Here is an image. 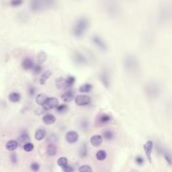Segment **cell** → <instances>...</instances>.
<instances>
[{"mask_svg":"<svg viewBox=\"0 0 172 172\" xmlns=\"http://www.w3.org/2000/svg\"><path fill=\"white\" fill-rule=\"evenodd\" d=\"M125 70L128 73L135 74L140 71V63L136 57L133 55H128L124 61Z\"/></svg>","mask_w":172,"mask_h":172,"instance_id":"6da1fadb","label":"cell"},{"mask_svg":"<svg viewBox=\"0 0 172 172\" xmlns=\"http://www.w3.org/2000/svg\"><path fill=\"white\" fill-rule=\"evenodd\" d=\"M89 27V21L86 18H81L73 26V35L77 37H81L84 35L86 30Z\"/></svg>","mask_w":172,"mask_h":172,"instance_id":"7a4b0ae2","label":"cell"},{"mask_svg":"<svg viewBox=\"0 0 172 172\" xmlns=\"http://www.w3.org/2000/svg\"><path fill=\"white\" fill-rule=\"evenodd\" d=\"M146 95L149 98V99H156L160 95V85H157L154 82H150L145 85V88Z\"/></svg>","mask_w":172,"mask_h":172,"instance_id":"3957f363","label":"cell"},{"mask_svg":"<svg viewBox=\"0 0 172 172\" xmlns=\"http://www.w3.org/2000/svg\"><path fill=\"white\" fill-rule=\"evenodd\" d=\"M74 100L77 106H84L89 105L91 102V98L86 95H78L75 97Z\"/></svg>","mask_w":172,"mask_h":172,"instance_id":"277c9868","label":"cell"},{"mask_svg":"<svg viewBox=\"0 0 172 172\" xmlns=\"http://www.w3.org/2000/svg\"><path fill=\"white\" fill-rule=\"evenodd\" d=\"M92 42L95 44V46L98 47V49H100L102 51H106L107 49V44L105 43L102 37L99 36H94L92 37Z\"/></svg>","mask_w":172,"mask_h":172,"instance_id":"5b68a950","label":"cell"},{"mask_svg":"<svg viewBox=\"0 0 172 172\" xmlns=\"http://www.w3.org/2000/svg\"><path fill=\"white\" fill-rule=\"evenodd\" d=\"M153 148H154V143H153V141H151V140H148V141L144 144V150H145L146 157L148 159L149 163H151L152 162L151 154L152 151H153Z\"/></svg>","mask_w":172,"mask_h":172,"instance_id":"8992f818","label":"cell"},{"mask_svg":"<svg viewBox=\"0 0 172 172\" xmlns=\"http://www.w3.org/2000/svg\"><path fill=\"white\" fill-rule=\"evenodd\" d=\"M73 60L78 65H85L87 64V59L80 51H74L73 53Z\"/></svg>","mask_w":172,"mask_h":172,"instance_id":"52a82bcc","label":"cell"},{"mask_svg":"<svg viewBox=\"0 0 172 172\" xmlns=\"http://www.w3.org/2000/svg\"><path fill=\"white\" fill-rule=\"evenodd\" d=\"M59 104V100L56 97H51V98H48L47 101L45 102V104L44 105V107L45 108L46 111L48 110H51V109L57 108Z\"/></svg>","mask_w":172,"mask_h":172,"instance_id":"ba28073f","label":"cell"},{"mask_svg":"<svg viewBox=\"0 0 172 172\" xmlns=\"http://www.w3.org/2000/svg\"><path fill=\"white\" fill-rule=\"evenodd\" d=\"M111 120H112V117L109 114L102 113V114L98 115L97 117V123L98 125H105V124L108 123Z\"/></svg>","mask_w":172,"mask_h":172,"instance_id":"9c48e42d","label":"cell"},{"mask_svg":"<svg viewBox=\"0 0 172 172\" xmlns=\"http://www.w3.org/2000/svg\"><path fill=\"white\" fill-rule=\"evenodd\" d=\"M78 139H79V135L75 131H69L65 134V140L69 143H77L78 141Z\"/></svg>","mask_w":172,"mask_h":172,"instance_id":"30bf717a","label":"cell"},{"mask_svg":"<svg viewBox=\"0 0 172 172\" xmlns=\"http://www.w3.org/2000/svg\"><path fill=\"white\" fill-rule=\"evenodd\" d=\"M99 79L100 81L102 82V84L104 85L105 88H109V86L111 85V79H110V76L108 74L107 72H102L99 74Z\"/></svg>","mask_w":172,"mask_h":172,"instance_id":"8fae6325","label":"cell"},{"mask_svg":"<svg viewBox=\"0 0 172 172\" xmlns=\"http://www.w3.org/2000/svg\"><path fill=\"white\" fill-rule=\"evenodd\" d=\"M61 99L64 102H71V100H73L75 99V92L71 90H66L61 95Z\"/></svg>","mask_w":172,"mask_h":172,"instance_id":"7c38bea8","label":"cell"},{"mask_svg":"<svg viewBox=\"0 0 172 172\" xmlns=\"http://www.w3.org/2000/svg\"><path fill=\"white\" fill-rule=\"evenodd\" d=\"M21 66L24 70H30L32 69L33 67L35 65H34V62H33V60L30 57H25L24 60L22 61Z\"/></svg>","mask_w":172,"mask_h":172,"instance_id":"4fadbf2b","label":"cell"},{"mask_svg":"<svg viewBox=\"0 0 172 172\" xmlns=\"http://www.w3.org/2000/svg\"><path fill=\"white\" fill-rule=\"evenodd\" d=\"M103 137L101 135H93V136L90 139V142H91V144L93 146V147H98L103 143Z\"/></svg>","mask_w":172,"mask_h":172,"instance_id":"5bb4252c","label":"cell"},{"mask_svg":"<svg viewBox=\"0 0 172 172\" xmlns=\"http://www.w3.org/2000/svg\"><path fill=\"white\" fill-rule=\"evenodd\" d=\"M47 100L48 97L45 94H39V95H37V96L36 98V104L39 105V106H44L45 102L47 101Z\"/></svg>","mask_w":172,"mask_h":172,"instance_id":"9a60e30c","label":"cell"},{"mask_svg":"<svg viewBox=\"0 0 172 172\" xmlns=\"http://www.w3.org/2000/svg\"><path fill=\"white\" fill-rule=\"evenodd\" d=\"M43 122L45 125H51L56 122V117L51 114H46L43 117Z\"/></svg>","mask_w":172,"mask_h":172,"instance_id":"2e32d148","label":"cell"},{"mask_svg":"<svg viewBox=\"0 0 172 172\" xmlns=\"http://www.w3.org/2000/svg\"><path fill=\"white\" fill-rule=\"evenodd\" d=\"M162 155H163L164 158H165V160H166V161L167 162V164H168L170 166H172V154H171V152L168 150L167 148H165Z\"/></svg>","mask_w":172,"mask_h":172,"instance_id":"e0dca14e","label":"cell"},{"mask_svg":"<svg viewBox=\"0 0 172 172\" xmlns=\"http://www.w3.org/2000/svg\"><path fill=\"white\" fill-rule=\"evenodd\" d=\"M36 59H37L38 64H43L47 59V55H46L45 51H40L37 54V56H36Z\"/></svg>","mask_w":172,"mask_h":172,"instance_id":"ac0fdd59","label":"cell"},{"mask_svg":"<svg viewBox=\"0 0 172 172\" xmlns=\"http://www.w3.org/2000/svg\"><path fill=\"white\" fill-rule=\"evenodd\" d=\"M18 142L15 140H9L6 143V149L9 151H14L18 148Z\"/></svg>","mask_w":172,"mask_h":172,"instance_id":"d6986e66","label":"cell"},{"mask_svg":"<svg viewBox=\"0 0 172 172\" xmlns=\"http://www.w3.org/2000/svg\"><path fill=\"white\" fill-rule=\"evenodd\" d=\"M103 137L105 140L107 141H111L114 139V132H113L112 130H105L103 132Z\"/></svg>","mask_w":172,"mask_h":172,"instance_id":"ffe728a7","label":"cell"},{"mask_svg":"<svg viewBox=\"0 0 172 172\" xmlns=\"http://www.w3.org/2000/svg\"><path fill=\"white\" fill-rule=\"evenodd\" d=\"M51 74H52V73H51V71H50V70H48V71H46V72L45 73H43L41 77H40V83L41 85H45L48 79H50Z\"/></svg>","mask_w":172,"mask_h":172,"instance_id":"44dd1931","label":"cell"},{"mask_svg":"<svg viewBox=\"0 0 172 172\" xmlns=\"http://www.w3.org/2000/svg\"><path fill=\"white\" fill-rule=\"evenodd\" d=\"M46 153L49 156H55L57 153V147L53 143L49 144L47 146V148H46Z\"/></svg>","mask_w":172,"mask_h":172,"instance_id":"7402d4cb","label":"cell"},{"mask_svg":"<svg viewBox=\"0 0 172 172\" xmlns=\"http://www.w3.org/2000/svg\"><path fill=\"white\" fill-rule=\"evenodd\" d=\"M9 100L13 103L19 102L21 99L20 94L18 93V92H12V93L9 95Z\"/></svg>","mask_w":172,"mask_h":172,"instance_id":"603a6c76","label":"cell"},{"mask_svg":"<svg viewBox=\"0 0 172 172\" xmlns=\"http://www.w3.org/2000/svg\"><path fill=\"white\" fill-rule=\"evenodd\" d=\"M45 131L44 129H41V128H40V129L36 130V134H35V138L37 141H41L42 139H44L45 137Z\"/></svg>","mask_w":172,"mask_h":172,"instance_id":"cb8c5ba5","label":"cell"},{"mask_svg":"<svg viewBox=\"0 0 172 172\" xmlns=\"http://www.w3.org/2000/svg\"><path fill=\"white\" fill-rule=\"evenodd\" d=\"M92 85L91 84L86 83V84H83L82 86H80L79 88V90L82 93H89L90 91H92Z\"/></svg>","mask_w":172,"mask_h":172,"instance_id":"d4e9b609","label":"cell"},{"mask_svg":"<svg viewBox=\"0 0 172 172\" xmlns=\"http://www.w3.org/2000/svg\"><path fill=\"white\" fill-rule=\"evenodd\" d=\"M75 82H76V78L74 76H68L65 79V88H67V89L70 90L74 85Z\"/></svg>","mask_w":172,"mask_h":172,"instance_id":"484cf974","label":"cell"},{"mask_svg":"<svg viewBox=\"0 0 172 172\" xmlns=\"http://www.w3.org/2000/svg\"><path fill=\"white\" fill-rule=\"evenodd\" d=\"M30 140V136H29V134L26 133V132H24V133H22L19 136V143H27L28 141Z\"/></svg>","mask_w":172,"mask_h":172,"instance_id":"4316f807","label":"cell"},{"mask_svg":"<svg viewBox=\"0 0 172 172\" xmlns=\"http://www.w3.org/2000/svg\"><path fill=\"white\" fill-rule=\"evenodd\" d=\"M56 85H57V89H62V88H65V79L60 77V78H57L56 79Z\"/></svg>","mask_w":172,"mask_h":172,"instance_id":"83f0119b","label":"cell"},{"mask_svg":"<svg viewBox=\"0 0 172 172\" xmlns=\"http://www.w3.org/2000/svg\"><path fill=\"white\" fill-rule=\"evenodd\" d=\"M107 152L105 150H99L97 152V154H96V158H97V160H99V161H103V160H106V158H107Z\"/></svg>","mask_w":172,"mask_h":172,"instance_id":"f1b7e54d","label":"cell"},{"mask_svg":"<svg viewBox=\"0 0 172 172\" xmlns=\"http://www.w3.org/2000/svg\"><path fill=\"white\" fill-rule=\"evenodd\" d=\"M57 165H58L60 167L63 168V167H65V166H66L68 165V160H67V159L65 157H61L57 160Z\"/></svg>","mask_w":172,"mask_h":172,"instance_id":"f546056e","label":"cell"},{"mask_svg":"<svg viewBox=\"0 0 172 172\" xmlns=\"http://www.w3.org/2000/svg\"><path fill=\"white\" fill-rule=\"evenodd\" d=\"M79 155L82 158H85L87 155V146L85 143L81 147L80 150H79Z\"/></svg>","mask_w":172,"mask_h":172,"instance_id":"4dcf8cb0","label":"cell"},{"mask_svg":"<svg viewBox=\"0 0 172 172\" xmlns=\"http://www.w3.org/2000/svg\"><path fill=\"white\" fill-rule=\"evenodd\" d=\"M78 172H92V169L91 168V166L88 165H82L78 170Z\"/></svg>","mask_w":172,"mask_h":172,"instance_id":"1f68e13d","label":"cell"},{"mask_svg":"<svg viewBox=\"0 0 172 172\" xmlns=\"http://www.w3.org/2000/svg\"><path fill=\"white\" fill-rule=\"evenodd\" d=\"M56 111H57L58 113H61V114L65 113V112L67 111V106H66V105H60V106H58L57 108H56Z\"/></svg>","mask_w":172,"mask_h":172,"instance_id":"d6a6232c","label":"cell"},{"mask_svg":"<svg viewBox=\"0 0 172 172\" xmlns=\"http://www.w3.org/2000/svg\"><path fill=\"white\" fill-rule=\"evenodd\" d=\"M42 69H43V68H42L41 64H37L36 65H35V66L33 67L32 71L35 74H39L40 73H41Z\"/></svg>","mask_w":172,"mask_h":172,"instance_id":"836d02e7","label":"cell"},{"mask_svg":"<svg viewBox=\"0 0 172 172\" xmlns=\"http://www.w3.org/2000/svg\"><path fill=\"white\" fill-rule=\"evenodd\" d=\"M24 150L25 152H30L34 149V144L31 143H27L25 144H24Z\"/></svg>","mask_w":172,"mask_h":172,"instance_id":"e575fe53","label":"cell"},{"mask_svg":"<svg viewBox=\"0 0 172 172\" xmlns=\"http://www.w3.org/2000/svg\"><path fill=\"white\" fill-rule=\"evenodd\" d=\"M40 168V165H39L37 162H33V163L30 165V169L32 170L34 172L39 171Z\"/></svg>","mask_w":172,"mask_h":172,"instance_id":"d590c367","label":"cell"},{"mask_svg":"<svg viewBox=\"0 0 172 172\" xmlns=\"http://www.w3.org/2000/svg\"><path fill=\"white\" fill-rule=\"evenodd\" d=\"M80 126L82 129L85 130L88 127V126H89V122H88V121H86V120L84 119V120H82V121H80Z\"/></svg>","mask_w":172,"mask_h":172,"instance_id":"8d00e7d4","label":"cell"},{"mask_svg":"<svg viewBox=\"0 0 172 172\" xmlns=\"http://www.w3.org/2000/svg\"><path fill=\"white\" fill-rule=\"evenodd\" d=\"M135 163L138 165H142L143 164L145 163V159L142 157V156H137L135 158Z\"/></svg>","mask_w":172,"mask_h":172,"instance_id":"74e56055","label":"cell"},{"mask_svg":"<svg viewBox=\"0 0 172 172\" xmlns=\"http://www.w3.org/2000/svg\"><path fill=\"white\" fill-rule=\"evenodd\" d=\"M45 112H46V110H45V108L44 106H40V107L36 111V115H41L43 114V113H45Z\"/></svg>","mask_w":172,"mask_h":172,"instance_id":"f35d334b","label":"cell"},{"mask_svg":"<svg viewBox=\"0 0 172 172\" xmlns=\"http://www.w3.org/2000/svg\"><path fill=\"white\" fill-rule=\"evenodd\" d=\"M28 92H29V95H30V96L35 95V94L36 92V88L34 87V86H30V87L28 88Z\"/></svg>","mask_w":172,"mask_h":172,"instance_id":"ab89813d","label":"cell"},{"mask_svg":"<svg viewBox=\"0 0 172 172\" xmlns=\"http://www.w3.org/2000/svg\"><path fill=\"white\" fill-rule=\"evenodd\" d=\"M10 160L12 161V163L16 164L17 161H18V157H17V154L13 153V154H10Z\"/></svg>","mask_w":172,"mask_h":172,"instance_id":"60d3db41","label":"cell"},{"mask_svg":"<svg viewBox=\"0 0 172 172\" xmlns=\"http://www.w3.org/2000/svg\"><path fill=\"white\" fill-rule=\"evenodd\" d=\"M57 137L56 134H51V136L49 137L47 139V141L49 143H53V142H55V141H57Z\"/></svg>","mask_w":172,"mask_h":172,"instance_id":"b9f144b4","label":"cell"},{"mask_svg":"<svg viewBox=\"0 0 172 172\" xmlns=\"http://www.w3.org/2000/svg\"><path fill=\"white\" fill-rule=\"evenodd\" d=\"M62 170L63 172H74V169L71 165H68L65 166V167H63Z\"/></svg>","mask_w":172,"mask_h":172,"instance_id":"7bdbcfd3","label":"cell"},{"mask_svg":"<svg viewBox=\"0 0 172 172\" xmlns=\"http://www.w3.org/2000/svg\"><path fill=\"white\" fill-rule=\"evenodd\" d=\"M22 3V0H12L11 1V5L14 7L19 6Z\"/></svg>","mask_w":172,"mask_h":172,"instance_id":"ee69618b","label":"cell"}]
</instances>
